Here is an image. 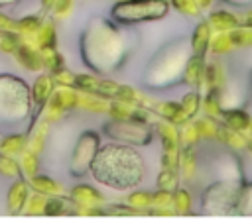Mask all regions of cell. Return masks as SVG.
Masks as SVG:
<instances>
[{
    "instance_id": "18",
    "label": "cell",
    "mask_w": 252,
    "mask_h": 222,
    "mask_svg": "<svg viewBox=\"0 0 252 222\" xmlns=\"http://www.w3.org/2000/svg\"><path fill=\"white\" fill-rule=\"evenodd\" d=\"M154 132L159 136V139H161V147H163V149H175V147H181L179 126L173 124L171 120H163V118H159V120L154 124Z\"/></svg>"
},
{
    "instance_id": "10",
    "label": "cell",
    "mask_w": 252,
    "mask_h": 222,
    "mask_svg": "<svg viewBox=\"0 0 252 222\" xmlns=\"http://www.w3.org/2000/svg\"><path fill=\"white\" fill-rule=\"evenodd\" d=\"M32 194V185H30V179H26L24 175L22 177H16L8 189V194H6V208L10 214H24V208L28 204V198Z\"/></svg>"
},
{
    "instance_id": "27",
    "label": "cell",
    "mask_w": 252,
    "mask_h": 222,
    "mask_svg": "<svg viewBox=\"0 0 252 222\" xmlns=\"http://www.w3.org/2000/svg\"><path fill=\"white\" fill-rule=\"evenodd\" d=\"M234 214L238 216H252V181L242 179L238 198H236V210Z\"/></svg>"
},
{
    "instance_id": "14",
    "label": "cell",
    "mask_w": 252,
    "mask_h": 222,
    "mask_svg": "<svg viewBox=\"0 0 252 222\" xmlns=\"http://www.w3.org/2000/svg\"><path fill=\"white\" fill-rule=\"evenodd\" d=\"M16 61L26 69V71H32V73H39L43 69V55L41 51L35 47V45H30V43H20L18 51L14 53Z\"/></svg>"
},
{
    "instance_id": "13",
    "label": "cell",
    "mask_w": 252,
    "mask_h": 222,
    "mask_svg": "<svg viewBox=\"0 0 252 222\" xmlns=\"http://www.w3.org/2000/svg\"><path fill=\"white\" fill-rule=\"evenodd\" d=\"M49 120L47 118H37L35 122L30 124L28 128V149H32L33 153H41L45 149L47 143V136H49Z\"/></svg>"
},
{
    "instance_id": "37",
    "label": "cell",
    "mask_w": 252,
    "mask_h": 222,
    "mask_svg": "<svg viewBox=\"0 0 252 222\" xmlns=\"http://www.w3.org/2000/svg\"><path fill=\"white\" fill-rule=\"evenodd\" d=\"M179 169L175 167H161V171L156 177V187L158 189H167V191H175L179 185Z\"/></svg>"
},
{
    "instance_id": "8",
    "label": "cell",
    "mask_w": 252,
    "mask_h": 222,
    "mask_svg": "<svg viewBox=\"0 0 252 222\" xmlns=\"http://www.w3.org/2000/svg\"><path fill=\"white\" fill-rule=\"evenodd\" d=\"M100 147V132L96 130H85L75 141V147L71 151V163H69V175L73 179L87 177L91 163Z\"/></svg>"
},
{
    "instance_id": "32",
    "label": "cell",
    "mask_w": 252,
    "mask_h": 222,
    "mask_svg": "<svg viewBox=\"0 0 252 222\" xmlns=\"http://www.w3.org/2000/svg\"><path fill=\"white\" fill-rule=\"evenodd\" d=\"M150 110H152L158 118H163V120H171V122H175V118H177V116H179V112H181V102H173V100L159 102V100H154V104L150 106Z\"/></svg>"
},
{
    "instance_id": "35",
    "label": "cell",
    "mask_w": 252,
    "mask_h": 222,
    "mask_svg": "<svg viewBox=\"0 0 252 222\" xmlns=\"http://www.w3.org/2000/svg\"><path fill=\"white\" fill-rule=\"evenodd\" d=\"M20 167L26 179H32L33 175L39 173V153H33L32 149H24L20 153Z\"/></svg>"
},
{
    "instance_id": "39",
    "label": "cell",
    "mask_w": 252,
    "mask_h": 222,
    "mask_svg": "<svg viewBox=\"0 0 252 222\" xmlns=\"http://www.w3.org/2000/svg\"><path fill=\"white\" fill-rule=\"evenodd\" d=\"M41 55H43V69H45L47 73L53 75V73L65 69V59H63V55H61L57 49L41 51Z\"/></svg>"
},
{
    "instance_id": "31",
    "label": "cell",
    "mask_w": 252,
    "mask_h": 222,
    "mask_svg": "<svg viewBox=\"0 0 252 222\" xmlns=\"http://www.w3.org/2000/svg\"><path fill=\"white\" fill-rule=\"evenodd\" d=\"M201 110L205 112V116H211V118H220L222 116V102H220V90H207L205 96H203V106Z\"/></svg>"
},
{
    "instance_id": "2",
    "label": "cell",
    "mask_w": 252,
    "mask_h": 222,
    "mask_svg": "<svg viewBox=\"0 0 252 222\" xmlns=\"http://www.w3.org/2000/svg\"><path fill=\"white\" fill-rule=\"evenodd\" d=\"M89 175L114 191H132L146 177V161L136 145L120 141L100 143Z\"/></svg>"
},
{
    "instance_id": "60",
    "label": "cell",
    "mask_w": 252,
    "mask_h": 222,
    "mask_svg": "<svg viewBox=\"0 0 252 222\" xmlns=\"http://www.w3.org/2000/svg\"><path fill=\"white\" fill-rule=\"evenodd\" d=\"M246 134H248V138H252V120H250V126H248V132Z\"/></svg>"
},
{
    "instance_id": "41",
    "label": "cell",
    "mask_w": 252,
    "mask_h": 222,
    "mask_svg": "<svg viewBox=\"0 0 252 222\" xmlns=\"http://www.w3.org/2000/svg\"><path fill=\"white\" fill-rule=\"evenodd\" d=\"M0 175L2 177H10V179H16V177H22V167H20V161L12 155H2L0 153Z\"/></svg>"
},
{
    "instance_id": "61",
    "label": "cell",
    "mask_w": 252,
    "mask_h": 222,
    "mask_svg": "<svg viewBox=\"0 0 252 222\" xmlns=\"http://www.w3.org/2000/svg\"><path fill=\"white\" fill-rule=\"evenodd\" d=\"M250 86H252V71H250Z\"/></svg>"
},
{
    "instance_id": "49",
    "label": "cell",
    "mask_w": 252,
    "mask_h": 222,
    "mask_svg": "<svg viewBox=\"0 0 252 222\" xmlns=\"http://www.w3.org/2000/svg\"><path fill=\"white\" fill-rule=\"evenodd\" d=\"M71 10H73V0H57L49 12L55 20H63L71 14Z\"/></svg>"
},
{
    "instance_id": "59",
    "label": "cell",
    "mask_w": 252,
    "mask_h": 222,
    "mask_svg": "<svg viewBox=\"0 0 252 222\" xmlns=\"http://www.w3.org/2000/svg\"><path fill=\"white\" fill-rule=\"evenodd\" d=\"M246 149L252 153V138H248V143H246Z\"/></svg>"
},
{
    "instance_id": "5",
    "label": "cell",
    "mask_w": 252,
    "mask_h": 222,
    "mask_svg": "<svg viewBox=\"0 0 252 222\" xmlns=\"http://www.w3.org/2000/svg\"><path fill=\"white\" fill-rule=\"evenodd\" d=\"M169 8V0H118L110 8V18L120 26H138L163 20Z\"/></svg>"
},
{
    "instance_id": "50",
    "label": "cell",
    "mask_w": 252,
    "mask_h": 222,
    "mask_svg": "<svg viewBox=\"0 0 252 222\" xmlns=\"http://www.w3.org/2000/svg\"><path fill=\"white\" fill-rule=\"evenodd\" d=\"M179 157H181V147L163 149V153H161V167H175V169H179Z\"/></svg>"
},
{
    "instance_id": "46",
    "label": "cell",
    "mask_w": 252,
    "mask_h": 222,
    "mask_svg": "<svg viewBox=\"0 0 252 222\" xmlns=\"http://www.w3.org/2000/svg\"><path fill=\"white\" fill-rule=\"evenodd\" d=\"M169 4L177 12H181L185 16H191V18H197L201 14V10H203L197 0H169Z\"/></svg>"
},
{
    "instance_id": "22",
    "label": "cell",
    "mask_w": 252,
    "mask_h": 222,
    "mask_svg": "<svg viewBox=\"0 0 252 222\" xmlns=\"http://www.w3.org/2000/svg\"><path fill=\"white\" fill-rule=\"evenodd\" d=\"M35 43L39 51H47V49H57V28H55V18H45L41 28L37 29L35 35Z\"/></svg>"
},
{
    "instance_id": "52",
    "label": "cell",
    "mask_w": 252,
    "mask_h": 222,
    "mask_svg": "<svg viewBox=\"0 0 252 222\" xmlns=\"http://www.w3.org/2000/svg\"><path fill=\"white\" fill-rule=\"evenodd\" d=\"M171 198H173V191L156 189V191H154V204H152V206H171ZM152 206H150V208H152Z\"/></svg>"
},
{
    "instance_id": "12",
    "label": "cell",
    "mask_w": 252,
    "mask_h": 222,
    "mask_svg": "<svg viewBox=\"0 0 252 222\" xmlns=\"http://www.w3.org/2000/svg\"><path fill=\"white\" fill-rule=\"evenodd\" d=\"M205 69H207L205 55L191 53V57H189V61L185 65V71H183L181 84H187L191 88H201L203 83H205Z\"/></svg>"
},
{
    "instance_id": "54",
    "label": "cell",
    "mask_w": 252,
    "mask_h": 222,
    "mask_svg": "<svg viewBox=\"0 0 252 222\" xmlns=\"http://www.w3.org/2000/svg\"><path fill=\"white\" fill-rule=\"evenodd\" d=\"M224 4H230V6H236V8H242V6H250L252 0H222Z\"/></svg>"
},
{
    "instance_id": "45",
    "label": "cell",
    "mask_w": 252,
    "mask_h": 222,
    "mask_svg": "<svg viewBox=\"0 0 252 222\" xmlns=\"http://www.w3.org/2000/svg\"><path fill=\"white\" fill-rule=\"evenodd\" d=\"M232 41L236 47H252V26H238L236 29L230 31Z\"/></svg>"
},
{
    "instance_id": "17",
    "label": "cell",
    "mask_w": 252,
    "mask_h": 222,
    "mask_svg": "<svg viewBox=\"0 0 252 222\" xmlns=\"http://www.w3.org/2000/svg\"><path fill=\"white\" fill-rule=\"evenodd\" d=\"M199 151L197 145H181V157H179V175L185 183L195 181L197 167H199Z\"/></svg>"
},
{
    "instance_id": "47",
    "label": "cell",
    "mask_w": 252,
    "mask_h": 222,
    "mask_svg": "<svg viewBox=\"0 0 252 222\" xmlns=\"http://www.w3.org/2000/svg\"><path fill=\"white\" fill-rule=\"evenodd\" d=\"M116 98L128 102V104H140L142 102V92L138 88L130 86V84H120L118 92H116Z\"/></svg>"
},
{
    "instance_id": "51",
    "label": "cell",
    "mask_w": 252,
    "mask_h": 222,
    "mask_svg": "<svg viewBox=\"0 0 252 222\" xmlns=\"http://www.w3.org/2000/svg\"><path fill=\"white\" fill-rule=\"evenodd\" d=\"M53 77V81H55V84L57 86H75V73H71L67 67L65 69H61V71H57V73H53L51 75Z\"/></svg>"
},
{
    "instance_id": "38",
    "label": "cell",
    "mask_w": 252,
    "mask_h": 222,
    "mask_svg": "<svg viewBox=\"0 0 252 222\" xmlns=\"http://www.w3.org/2000/svg\"><path fill=\"white\" fill-rule=\"evenodd\" d=\"M98 83H100V75H96V73H81L75 77V88L81 92L94 94L98 88Z\"/></svg>"
},
{
    "instance_id": "24",
    "label": "cell",
    "mask_w": 252,
    "mask_h": 222,
    "mask_svg": "<svg viewBox=\"0 0 252 222\" xmlns=\"http://www.w3.org/2000/svg\"><path fill=\"white\" fill-rule=\"evenodd\" d=\"M28 147V134L24 132H10L0 138V153L2 155H20Z\"/></svg>"
},
{
    "instance_id": "56",
    "label": "cell",
    "mask_w": 252,
    "mask_h": 222,
    "mask_svg": "<svg viewBox=\"0 0 252 222\" xmlns=\"http://www.w3.org/2000/svg\"><path fill=\"white\" fill-rule=\"evenodd\" d=\"M22 0H0V10L2 8H14L16 4H20Z\"/></svg>"
},
{
    "instance_id": "6",
    "label": "cell",
    "mask_w": 252,
    "mask_h": 222,
    "mask_svg": "<svg viewBox=\"0 0 252 222\" xmlns=\"http://www.w3.org/2000/svg\"><path fill=\"white\" fill-rule=\"evenodd\" d=\"M242 179H217L201 191V214L228 216L236 210V198Z\"/></svg>"
},
{
    "instance_id": "19",
    "label": "cell",
    "mask_w": 252,
    "mask_h": 222,
    "mask_svg": "<svg viewBox=\"0 0 252 222\" xmlns=\"http://www.w3.org/2000/svg\"><path fill=\"white\" fill-rule=\"evenodd\" d=\"M69 214H79L75 200L69 194H53L47 196L45 204V214L43 216H69Z\"/></svg>"
},
{
    "instance_id": "34",
    "label": "cell",
    "mask_w": 252,
    "mask_h": 222,
    "mask_svg": "<svg viewBox=\"0 0 252 222\" xmlns=\"http://www.w3.org/2000/svg\"><path fill=\"white\" fill-rule=\"evenodd\" d=\"M171 206L175 210V214H191L193 212V198L191 193L183 187H177L173 191V198H171Z\"/></svg>"
},
{
    "instance_id": "15",
    "label": "cell",
    "mask_w": 252,
    "mask_h": 222,
    "mask_svg": "<svg viewBox=\"0 0 252 222\" xmlns=\"http://www.w3.org/2000/svg\"><path fill=\"white\" fill-rule=\"evenodd\" d=\"M211 37H213V28H211L209 20H199L189 37L191 51L197 55H207L209 47H211Z\"/></svg>"
},
{
    "instance_id": "48",
    "label": "cell",
    "mask_w": 252,
    "mask_h": 222,
    "mask_svg": "<svg viewBox=\"0 0 252 222\" xmlns=\"http://www.w3.org/2000/svg\"><path fill=\"white\" fill-rule=\"evenodd\" d=\"M67 114V110L53 98V94H51V98H49V102L45 104V108H43V118H47L49 122H59L63 116Z\"/></svg>"
},
{
    "instance_id": "11",
    "label": "cell",
    "mask_w": 252,
    "mask_h": 222,
    "mask_svg": "<svg viewBox=\"0 0 252 222\" xmlns=\"http://www.w3.org/2000/svg\"><path fill=\"white\" fill-rule=\"evenodd\" d=\"M69 196L75 200L79 214H87L89 208H96V206H102V204H104V194H102L96 187L87 185V183L75 185V187L69 191Z\"/></svg>"
},
{
    "instance_id": "16",
    "label": "cell",
    "mask_w": 252,
    "mask_h": 222,
    "mask_svg": "<svg viewBox=\"0 0 252 222\" xmlns=\"http://www.w3.org/2000/svg\"><path fill=\"white\" fill-rule=\"evenodd\" d=\"M179 102H181V112L173 122L177 126H181V124H185V122H189V120H193L197 116V112L203 106V94L199 92V88L197 90H189V92H185L181 96Z\"/></svg>"
},
{
    "instance_id": "21",
    "label": "cell",
    "mask_w": 252,
    "mask_h": 222,
    "mask_svg": "<svg viewBox=\"0 0 252 222\" xmlns=\"http://www.w3.org/2000/svg\"><path fill=\"white\" fill-rule=\"evenodd\" d=\"M207 20H209L213 31H232L240 26V18L236 14H232L230 10H222V8L209 12Z\"/></svg>"
},
{
    "instance_id": "57",
    "label": "cell",
    "mask_w": 252,
    "mask_h": 222,
    "mask_svg": "<svg viewBox=\"0 0 252 222\" xmlns=\"http://www.w3.org/2000/svg\"><path fill=\"white\" fill-rule=\"evenodd\" d=\"M57 0H39V4H41V8H43V12H49L51 8H53V4H55Z\"/></svg>"
},
{
    "instance_id": "30",
    "label": "cell",
    "mask_w": 252,
    "mask_h": 222,
    "mask_svg": "<svg viewBox=\"0 0 252 222\" xmlns=\"http://www.w3.org/2000/svg\"><path fill=\"white\" fill-rule=\"evenodd\" d=\"M236 45L232 41L230 31H215V35L211 37V47L209 51H213L215 55H228L230 51H234Z\"/></svg>"
},
{
    "instance_id": "58",
    "label": "cell",
    "mask_w": 252,
    "mask_h": 222,
    "mask_svg": "<svg viewBox=\"0 0 252 222\" xmlns=\"http://www.w3.org/2000/svg\"><path fill=\"white\" fill-rule=\"evenodd\" d=\"M197 2H199V6H201L203 10H207V8H211V6H213V2H215V0H197Z\"/></svg>"
},
{
    "instance_id": "25",
    "label": "cell",
    "mask_w": 252,
    "mask_h": 222,
    "mask_svg": "<svg viewBox=\"0 0 252 222\" xmlns=\"http://www.w3.org/2000/svg\"><path fill=\"white\" fill-rule=\"evenodd\" d=\"M217 139H219L222 145H226L228 149H234V151L244 149V147H246V143H248V138H246L242 132L230 130V128H228V126H224V124H220V126H219Z\"/></svg>"
},
{
    "instance_id": "40",
    "label": "cell",
    "mask_w": 252,
    "mask_h": 222,
    "mask_svg": "<svg viewBox=\"0 0 252 222\" xmlns=\"http://www.w3.org/2000/svg\"><path fill=\"white\" fill-rule=\"evenodd\" d=\"M134 106H136V104H128V102H124V100L114 98V100H110L106 114H108L112 120H128V118L132 116Z\"/></svg>"
},
{
    "instance_id": "28",
    "label": "cell",
    "mask_w": 252,
    "mask_h": 222,
    "mask_svg": "<svg viewBox=\"0 0 252 222\" xmlns=\"http://www.w3.org/2000/svg\"><path fill=\"white\" fill-rule=\"evenodd\" d=\"M79 94H81V90H77L75 86H57V88L53 90V98H55L67 112L79 108Z\"/></svg>"
},
{
    "instance_id": "26",
    "label": "cell",
    "mask_w": 252,
    "mask_h": 222,
    "mask_svg": "<svg viewBox=\"0 0 252 222\" xmlns=\"http://www.w3.org/2000/svg\"><path fill=\"white\" fill-rule=\"evenodd\" d=\"M30 185H32V191H37V193L47 194V196L63 194V193H65L63 185H61L59 181H55V179H51V177H47V175H41V173L33 175V177L30 179Z\"/></svg>"
},
{
    "instance_id": "53",
    "label": "cell",
    "mask_w": 252,
    "mask_h": 222,
    "mask_svg": "<svg viewBox=\"0 0 252 222\" xmlns=\"http://www.w3.org/2000/svg\"><path fill=\"white\" fill-rule=\"evenodd\" d=\"M0 31H18V20L0 12Z\"/></svg>"
},
{
    "instance_id": "42",
    "label": "cell",
    "mask_w": 252,
    "mask_h": 222,
    "mask_svg": "<svg viewBox=\"0 0 252 222\" xmlns=\"http://www.w3.org/2000/svg\"><path fill=\"white\" fill-rule=\"evenodd\" d=\"M179 139H181V145H197L203 139L201 134L197 132L193 120H189V122L179 126Z\"/></svg>"
},
{
    "instance_id": "3",
    "label": "cell",
    "mask_w": 252,
    "mask_h": 222,
    "mask_svg": "<svg viewBox=\"0 0 252 222\" xmlns=\"http://www.w3.org/2000/svg\"><path fill=\"white\" fill-rule=\"evenodd\" d=\"M191 43L185 37H175L159 45L142 73V84L148 90H165L181 84L185 65L191 57Z\"/></svg>"
},
{
    "instance_id": "20",
    "label": "cell",
    "mask_w": 252,
    "mask_h": 222,
    "mask_svg": "<svg viewBox=\"0 0 252 222\" xmlns=\"http://www.w3.org/2000/svg\"><path fill=\"white\" fill-rule=\"evenodd\" d=\"M220 120H222V124L228 126L230 130H236V132L246 134L252 116H250L244 108H240V106H230V108H224V110H222Z\"/></svg>"
},
{
    "instance_id": "44",
    "label": "cell",
    "mask_w": 252,
    "mask_h": 222,
    "mask_svg": "<svg viewBox=\"0 0 252 222\" xmlns=\"http://www.w3.org/2000/svg\"><path fill=\"white\" fill-rule=\"evenodd\" d=\"M118 83L112 81V79H104L100 77V83H98V88L94 92V96H100L104 100H114L116 98V92H118Z\"/></svg>"
},
{
    "instance_id": "7",
    "label": "cell",
    "mask_w": 252,
    "mask_h": 222,
    "mask_svg": "<svg viewBox=\"0 0 252 222\" xmlns=\"http://www.w3.org/2000/svg\"><path fill=\"white\" fill-rule=\"evenodd\" d=\"M100 134L112 141H120V143L136 145V147L150 145L154 136H156L154 126L144 124V122H136L132 118H128V120H112L110 118V122H106L100 128Z\"/></svg>"
},
{
    "instance_id": "36",
    "label": "cell",
    "mask_w": 252,
    "mask_h": 222,
    "mask_svg": "<svg viewBox=\"0 0 252 222\" xmlns=\"http://www.w3.org/2000/svg\"><path fill=\"white\" fill-rule=\"evenodd\" d=\"M193 124L197 128V132L201 134L203 139H217V134H219V122L217 118H211V116H203V118H193Z\"/></svg>"
},
{
    "instance_id": "33",
    "label": "cell",
    "mask_w": 252,
    "mask_h": 222,
    "mask_svg": "<svg viewBox=\"0 0 252 222\" xmlns=\"http://www.w3.org/2000/svg\"><path fill=\"white\" fill-rule=\"evenodd\" d=\"M126 204H130L132 208L140 210L142 214H148V208L154 204V193L136 189V191H132V193L126 196Z\"/></svg>"
},
{
    "instance_id": "1",
    "label": "cell",
    "mask_w": 252,
    "mask_h": 222,
    "mask_svg": "<svg viewBox=\"0 0 252 222\" xmlns=\"http://www.w3.org/2000/svg\"><path fill=\"white\" fill-rule=\"evenodd\" d=\"M112 18L93 16L79 37L83 63L100 77L118 73L134 53L136 35Z\"/></svg>"
},
{
    "instance_id": "9",
    "label": "cell",
    "mask_w": 252,
    "mask_h": 222,
    "mask_svg": "<svg viewBox=\"0 0 252 222\" xmlns=\"http://www.w3.org/2000/svg\"><path fill=\"white\" fill-rule=\"evenodd\" d=\"M53 90H55V81H53L51 73H39L35 77L33 84H32V100H33V118H32V122H35L43 114V108L49 102Z\"/></svg>"
},
{
    "instance_id": "23",
    "label": "cell",
    "mask_w": 252,
    "mask_h": 222,
    "mask_svg": "<svg viewBox=\"0 0 252 222\" xmlns=\"http://www.w3.org/2000/svg\"><path fill=\"white\" fill-rule=\"evenodd\" d=\"M205 88L207 90H222L224 84H226V69L220 61H211L207 63V69H205Z\"/></svg>"
},
{
    "instance_id": "55",
    "label": "cell",
    "mask_w": 252,
    "mask_h": 222,
    "mask_svg": "<svg viewBox=\"0 0 252 222\" xmlns=\"http://www.w3.org/2000/svg\"><path fill=\"white\" fill-rule=\"evenodd\" d=\"M240 24H242V26H252V8L240 18Z\"/></svg>"
},
{
    "instance_id": "29",
    "label": "cell",
    "mask_w": 252,
    "mask_h": 222,
    "mask_svg": "<svg viewBox=\"0 0 252 222\" xmlns=\"http://www.w3.org/2000/svg\"><path fill=\"white\" fill-rule=\"evenodd\" d=\"M108 104H110V100H104L100 96H94V94H89V92H81L79 94V108H83L87 112L106 114L108 112Z\"/></svg>"
},
{
    "instance_id": "43",
    "label": "cell",
    "mask_w": 252,
    "mask_h": 222,
    "mask_svg": "<svg viewBox=\"0 0 252 222\" xmlns=\"http://www.w3.org/2000/svg\"><path fill=\"white\" fill-rule=\"evenodd\" d=\"M45 204H47V194H41L35 191L33 194H30L24 214H45Z\"/></svg>"
},
{
    "instance_id": "4",
    "label": "cell",
    "mask_w": 252,
    "mask_h": 222,
    "mask_svg": "<svg viewBox=\"0 0 252 222\" xmlns=\"http://www.w3.org/2000/svg\"><path fill=\"white\" fill-rule=\"evenodd\" d=\"M32 118V86L14 73H0V130L20 128Z\"/></svg>"
},
{
    "instance_id": "62",
    "label": "cell",
    "mask_w": 252,
    "mask_h": 222,
    "mask_svg": "<svg viewBox=\"0 0 252 222\" xmlns=\"http://www.w3.org/2000/svg\"><path fill=\"white\" fill-rule=\"evenodd\" d=\"M116 2H118V0H116Z\"/></svg>"
}]
</instances>
